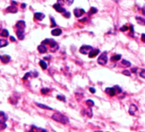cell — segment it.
I'll use <instances>...</instances> for the list:
<instances>
[{
	"instance_id": "6da1fadb",
	"label": "cell",
	"mask_w": 145,
	"mask_h": 132,
	"mask_svg": "<svg viewBox=\"0 0 145 132\" xmlns=\"http://www.w3.org/2000/svg\"><path fill=\"white\" fill-rule=\"evenodd\" d=\"M52 118L54 120H56V121L59 122V123L63 124H68V122H69V119H68V117H66L65 115L59 113H54V114L52 115Z\"/></svg>"
},
{
	"instance_id": "7a4b0ae2",
	"label": "cell",
	"mask_w": 145,
	"mask_h": 132,
	"mask_svg": "<svg viewBox=\"0 0 145 132\" xmlns=\"http://www.w3.org/2000/svg\"><path fill=\"white\" fill-rule=\"evenodd\" d=\"M97 62H98V64L102 65V66L107 64V62H108V56H107L106 53H102V54L98 57Z\"/></svg>"
},
{
	"instance_id": "3957f363",
	"label": "cell",
	"mask_w": 145,
	"mask_h": 132,
	"mask_svg": "<svg viewBox=\"0 0 145 132\" xmlns=\"http://www.w3.org/2000/svg\"><path fill=\"white\" fill-rule=\"evenodd\" d=\"M92 47L89 45H83L82 47L79 49V51H80L81 54H84V55H89V53L92 50Z\"/></svg>"
},
{
	"instance_id": "277c9868",
	"label": "cell",
	"mask_w": 145,
	"mask_h": 132,
	"mask_svg": "<svg viewBox=\"0 0 145 132\" xmlns=\"http://www.w3.org/2000/svg\"><path fill=\"white\" fill-rule=\"evenodd\" d=\"M42 44H49L51 48H54L56 47V46H57L56 41L53 39H51V38H47V39L44 40V41L42 42Z\"/></svg>"
},
{
	"instance_id": "5b68a950",
	"label": "cell",
	"mask_w": 145,
	"mask_h": 132,
	"mask_svg": "<svg viewBox=\"0 0 145 132\" xmlns=\"http://www.w3.org/2000/svg\"><path fill=\"white\" fill-rule=\"evenodd\" d=\"M16 26L17 27L18 30H23L25 31V28H26V23L24 21H19L16 22Z\"/></svg>"
},
{
	"instance_id": "8992f818",
	"label": "cell",
	"mask_w": 145,
	"mask_h": 132,
	"mask_svg": "<svg viewBox=\"0 0 145 132\" xmlns=\"http://www.w3.org/2000/svg\"><path fill=\"white\" fill-rule=\"evenodd\" d=\"M17 11H18V9L16 8V4H11L10 6H9V7L6 9V12L13 13V14H16V13H17Z\"/></svg>"
},
{
	"instance_id": "52a82bcc",
	"label": "cell",
	"mask_w": 145,
	"mask_h": 132,
	"mask_svg": "<svg viewBox=\"0 0 145 132\" xmlns=\"http://www.w3.org/2000/svg\"><path fill=\"white\" fill-rule=\"evenodd\" d=\"M74 13L76 17H80V16H82L85 12V10L83 9H79V8H77V9H75L74 10Z\"/></svg>"
},
{
	"instance_id": "ba28073f",
	"label": "cell",
	"mask_w": 145,
	"mask_h": 132,
	"mask_svg": "<svg viewBox=\"0 0 145 132\" xmlns=\"http://www.w3.org/2000/svg\"><path fill=\"white\" fill-rule=\"evenodd\" d=\"M10 60H11L10 56H8V55H4V56H0V61H2L3 63H4V64H6V63H9Z\"/></svg>"
},
{
	"instance_id": "9c48e42d",
	"label": "cell",
	"mask_w": 145,
	"mask_h": 132,
	"mask_svg": "<svg viewBox=\"0 0 145 132\" xmlns=\"http://www.w3.org/2000/svg\"><path fill=\"white\" fill-rule=\"evenodd\" d=\"M53 8H54V9L59 13H65V12H66V11H65V9L61 7L60 4H55L54 5H53Z\"/></svg>"
},
{
	"instance_id": "30bf717a",
	"label": "cell",
	"mask_w": 145,
	"mask_h": 132,
	"mask_svg": "<svg viewBox=\"0 0 145 132\" xmlns=\"http://www.w3.org/2000/svg\"><path fill=\"white\" fill-rule=\"evenodd\" d=\"M99 52H100V50L98 49H93L89 53L88 56H89L90 58H94V57H96L98 54H99Z\"/></svg>"
},
{
	"instance_id": "8fae6325",
	"label": "cell",
	"mask_w": 145,
	"mask_h": 132,
	"mask_svg": "<svg viewBox=\"0 0 145 132\" xmlns=\"http://www.w3.org/2000/svg\"><path fill=\"white\" fill-rule=\"evenodd\" d=\"M105 92L108 95H109L110 96H114V95L116 94V91L115 90H114V88H107V89L105 90Z\"/></svg>"
},
{
	"instance_id": "7c38bea8",
	"label": "cell",
	"mask_w": 145,
	"mask_h": 132,
	"mask_svg": "<svg viewBox=\"0 0 145 132\" xmlns=\"http://www.w3.org/2000/svg\"><path fill=\"white\" fill-rule=\"evenodd\" d=\"M44 17H45V16H44L43 13L37 12V13H35L34 14V18L36 20H38V21H42Z\"/></svg>"
},
{
	"instance_id": "4fadbf2b",
	"label": "cell",
	"mask_w": 145,
	"mask_h": 132,
	"mask_svg": "<svg viewBox=\"0 0 145 132\" xmlns=\"http://www.w3.org/2000/svg\"><path fill=\"white\" fill-rule=\"evenodd\" d=\"M8 119V116L4 113L0 111V123H5V121Z\"/></svg>"
},
{
	"instance_id": "5bb4252c",
	"label": "cell",
	"mask_w": 145,
	"mask_h": 132,
	"mask_svg": "<svg viewBox=\"0 0 145 132\" xmlns=\"http://www.w3.org/2000/svg\"><path fill=\"white\" fill-rule=\"evenodd\" d=\"M16 35H17L18 37V39L20 40L24 39L25 35H24V31H23V30H17V31H16Z\"/></svg>"
},
{
	"instance_id": "9a60e30c",
	"label": "cell",
	"mask_w": 145,
	"mask_h": 132,
	"mask_svg": "<svg viewBox=\"0 0 145 132\" xmlns=\"http://www.w3.org/2000/svg\"><path fill=\"white\" fill-rule=\"evenodd\" d=\"M38 50H39V52L41 53V54H44V53L47 52V48H46V46L44 45V44H40V45L38 47Z\"/></svg>"
},
{
	"instance_id": "2e32d148",
	"label": "cell",
	"mask_w": 145,
	"mask_h": 132,
	"mask_svg": "<svg viewBox=\"0 0 145 132\" xmlns=\"http://www.w3.org/2000/svg\"><path fill=\"white\" fill-rule=\"evenodd\" d=\"M136 110H137V107H136V105L131 104V106H130V109H129V113H130V114H131V115H135V113H136Z\"/></svg>"
},
{
	"instance_id": "e0dca14e",
	"label": "cell",
	"mask_w": 145,
	"mask_h": 132,
	"mask_svg": "<svg viewBox=\"0 0 145 132\" xmlns=\"http://www.w3.org/2000/svg\"><path fill=\"white\" fill-rule=\"evenodd\" d=\"M51 34L53 36H60L61 34V30L60 28H55L51 31Z\"/></svg>"
},
{
	"instance_id": "ac0fdd59",
	"label": "cell",
	"mask_w": 145,
	"mask_h": 132,
	"mask_svg": "<svg viewBox=\"0 0 145 132\" xmlns=\"http://www.w3.org/2000/svg\"><path fill=\"white\" fill-rule=\"evenodd\" d=\"M9 35V31H8L7 29H1L0 30V36L6 38V37H8Z\"/></svg>"
},
{
	"instance_id": "d6986e66",
	"label": "cell",
	"mask_w": 145,
	"mask_h": 132,
	"mask_svg": "<svg viewBox=\"0 0 145 132\" xmlns=\"http://www.w3.org/2000/svg\"><path fill=\"white\" fill-rule=\"evenodd\" d=\"M9 44V42L6 39H0V48L5 47Z\"/></svg>"
},
{
	"instance_id": "ffe728a7",
	"label": "cell",
	"mask_w": 145,
	"mask_h": 132,
	"mask_svg": "<svg viewBox=\"0 0 145 132\" xmlns=\"http://www.w3.org/2000/svg\"><path fill=\"white\" fill-rule=\"evenodd\" d=\"M136 20L137 21V22L139 23L140 25H143V26H145V19L142 17H136Z\"/></svg>"
},
{
	"instance_id": "44dd1931",
	"label": "cell",
	"mask_w": 145,
	"mask_h": 132,
	"mask_svg": "<svg viewBox=\"0 0 145 132\" xmlns=\"http://www.w3.org/2000/svg\"><path fill=\"white\" fill-rule=\"evenodd\" d=\"M36 105H37L38 107H39L43 108V109H47V110H52V108H51V107H48V106H45V105L40 104V103H36Z\"/></svg>"
},
{
	"instance_id": "7402d4cb",
	"label": "cell",
	"mask_w": 145,
	"mask_h": 132,
	"mask_svg": "<svg viewBox=\"0 0 145 132\" xmlns=\"http://www.w3.org/2000/svg\"><path fill=\"white\" fill-rule=\"evenodd\" d=\"M120 58H121L120 55H115V56H114L111 57V61H119V60H120Z\"/></svg>"
},
{
	"instance_id": "603a6c76",
	"label": "cell",
	"mask_w": 145,
	"mask_h": 132,
	"mask_svg": "<svg viewBox=\"0 0 145 132\" xmlns=\"http://www.w3.org/2000/svg\"><path fill=\"white\" fill-rule=\"evenodd\" d=\"M39 65H40V66L42 67V69L45 70L46 68H47V64H46V62L44 61H39Z\"/></svg>"
},
{
	"instance_id": "cb8c5ba5",
	"label": "cell",
	"mask_w": 145,
	"mask_h": 132,
	"mask_svg": "<svg viewBox=\"0 0 145 132\" xmlns=\"http://www.w3.org/2000/svg\"><path fill=\"white\" fill-rule=\"evenodd\" d=\"M86 105H87L89 107H91L94 106V101L92 100H87L86 101Z\"/></svg>"
},
{
	"instance_id": "d4e9b609",
	"label": "cell",
	"mask_w": 145,
	"mask_h": 132,
	"mask_svg": "<svg viewBox=\"0 0 145 132\" xmlns=\"http://www.w3.org/2000/svg\"><path fill=\"white\" fill-rule=\"evenodd\" d=\"M39 130H40V129L37 128L36 126H32L31 130H30L29 132H39Z\"/></svg>"
},
{
	"instance_id": "484cf974",
	"label": "cell",
	"mask_w": 145,
	"mask_h": 132,
	"mask_svg": "<svg viewBox=\"0 0 145 132\" xmlns=\"http://www.w3.org/2000/svg\"><path fill=\"white\" fill-rule=\"evenodd\" d=\"M96 12H97V9H96V8H94V7H91V9H90V11H89V15H93V14H95V13H96Z\"/></svg>"
},
{
	"instance_id": "4316f807",
	"label": "cell",
	"mask_w": 145,
	"mask_h": 132,
	"mask_svg": "<svg viewBox=\"0 0 145 132\" xmlns=\"http://www.w3.org/2000/svg\"><path fill=\"white\" fill-rule=\"evenodd\" d=\"M122 64L124 65L125 66H131V62L128 61H126V60H123Z\"/></svg>"
},
{
	"instance_id": "83f0119b",
	"label": "cell",
	"mask_w": 145,
	"mask_h": 132,
	"mask_svg": "<svg viewBox=\"0 0 145 132\" xmlns=\"http://www.w3.org/2000/svg\"><path fill=\"white\" fill-rule=\"evenodd\" d=\"M57 99L60 100V101H66V97L64 96H61V95H58L57 96Z\"/></svg>"
},
{
	"instance_id": "f1b7e54d",
	"label": "cell",
	"mask_w": 145,
	"mask_h": 132,
	"mask_svg": "<svg viewBox=\"0 0 145 132\" xmlns=\"http://www.w3.org/2000/svg\"><path fill=\"white\" fill-rule=\"evenodd\" d=\"M114 90H115V91H116L117 94H119V93L122 92V90H121L119 86H114Z\"/></svg>"
},
{
	"instance_id": "f546056e",
	"label": "cell",
	"mask_w": 145,
	"mask_h": 132,
	"mask_svg": "<svg viewBox=\"0 0 145 132\" xmlns=\"http://www.w3.org/2000/svg\"><path fill=\"white\" fill-rule=\"evenodd\" d=\"M49 92H50V89H48V88L41 90V93H42V94H44V95L47 94V93H49Z\"/></svg>"
},
{
	"instance_id": "4dcf8cb0",
	"label": "cell",
	"mask_w": 145,
	"mask_h": 132,
	"mask_svg": "<svg viewBox=\"0 0 145 132\" xmlns=\"http://www.w3.org/2000/svg\"><path fill=\"white\" fill-rule=\"evenodd\" d=\"M6 127H7V124H6L5 123H0V130H4Z\"/></svg>"
},
{
	"instance_id": "1f68e13d",
	"label": "cell",
	"mask_w": 145,
	"mask_h": 132,
	"mask_svg": "<svg viewBox=\"0 0 145 132\" xmlns=\"http://www.w3.org/2000/svg\"><path fill=\"white\" fill-rule=\"evenodd\" d=\"M51 27H54V26H56V23L55 22V20L53 17H51Z\"/></svg>"
},
{
	"instance_id": "d6a6232c",
	"label": "cell",
	"mask_w": 145,
	"mask_h": 132,
	"mask_svg": "<svg viewBox=\"0 0 145 132\" xmlns=\"http://www.w3.org/2000/svg\"><path fill=\"white\" fill-rule=\"evenodd\" d=\"M123 74L126 75V76H131V73H130L129 71H127V70H125V71L123 72Z\"/></svg>"
},
{
	"instance_id": "836d02e7",
	"label": "cell",
	"mask_w": 145,
	"mask_h": 132,
	"mask_svg": "<svg viewBox=\"0 0 145 132\" xmlns=\"http://www.w3.org/2000/svg\"><path fill=\"white\" fill-rule=\"evenodd\" d=\"M127 30H128L127 26H122V27L120 28V31L121 32H126V31H127Z\"/></svg>"
},
{
	"instance_id": "e575fe53",
	"label": "cell",
	"mask_w": 145,
	"mask_h": 132,
	"mask_svg": "<svg viewBox=\"0 0 145 132\" xmlns=\"http://www.w3.org/2000/svg\"><path fill=\"white\" fill-rule=\"evenodd\" d=\"M63 16H64L66 18H70V13L69 12H65V13H63Z\"/></svg>"
},
{
	"instance_id": "d590c367",
	"label": "cell",
	"mask_w": 145,
	"mask_h": 132,
	"mask_svg": "<svg viewBox=\"0 0 145 132\" xmlns=\"http://www.w3.org/2000/svg\"><path fill=\"white\" fill-rule=\"evenodd\" d=\"M140 76H141L142 78H145V70H143V71L141 72V73H140Z\"/></svg>"
},
{
	"instance_id": "8d00e7d4",
	"label": "cell",
	"mask_w": 145,
	"mask_h": 132,
	"mask_svg": "<svg viewBox=\"0 0 145 132\" xmlns=\"http://www.w3.org/2000/svg\"><path fill=\"white\" fill-rule=\"evenodd\" d=\"M89 91H91V93H93L94 94L95 92H96V90L94 89V88H92V87H90V89H89Z\"/></svg>"
},
{
	"instance_id": "74e56055",
	"label": "cell",
	"mask_w": 145,
	"mask_h": 132,
	"mask_svg": "<svg viewBox=\"0 0 145 132\" xmlns=\"http://www.w3.org/2000/svg\"><path fill=\"white\" fill-rule=\"evenodd\" d=\"M74 3V0H68V2H67V4H68V5H71L72 4Z\"/></svg>"
},
{
	"instance_id": "f35d334b",
	"label": "cell",
	"mask_w": 145,
	"mask_h": 132,
	"mask_svg": "<svg viewBox=\"0 0 145 132\" xmlns=\"http://www.w3.org/2000/svg\"><path fill=\"white\" fill-rule=\"evenodd\" d=\"M141 39H142V41L144 42V43H145V34H142Z\"/></svg>"
},
{
	"instance_id": "ab89813d",
	"label": "cell",
	"mask_w": 145,
	"mask_h": 132,
	"mask_svg": "<svg viewBox=\"0 0 145 132\" xmlns=\"http://www.w3.org/2000/svg\"><path fill=\"white\" fill-rule=\"evenodd\" d=\"M9 39H10L12 42H15V41H16V38H15L14 37H12V36H11L10 38H9Z\"/></svg>"
},
{
	"instance_id": "60d3db41",
	"label": "cell",
	"mask_w": 145,
	"mask_h": 132,
	"mask_svg": "<svg viewBox=\"0 0 145 132\" xmlns=\"http://www.w3.org/2000/svg\"><path fill=\"white\" fill-rule=\"evenodd\" d=\"M142 12H143V14L145 16V7H143V9H142Z\"/></svg>"
},
{
	"instance_id": "b9f144b4",
	"label": "cell",
	"mask_w": 145,
	"mask_h": 132,
	"mask_svg": "<svg viewBox=\"0 0 145 132\" xmlns=\"http://www.w3.org/2000/svg\"><path fill=\"white\" fill-rule=\"evenodd\" d=\"M26 4H21V7H22V9H24V8L26 7Z\"/></svg>"
},
{
	"instance_id": "7bdbcfd3",
	"label": "cell",
	"mask_w": 145,
	"mask_h": 132,
	"mask_svg": "<svg viewBox=\"0 0 145 132\" xmlns=\"http://www.w3.org/2000/svg\"><path fill=\"white\" fill-rule=\"evenodd\" d=\"M41 132H47V131H46L45 130H41Z\"/></svg>"
},
{
	"instance_id": "ee69618b",
	"label": "cell",
	"mask_w": 145,
	"mask_h": 132,
	"mask_svg": "<svg viewBox=\"0 0 145 132\" xmlns=\"http://www.w3.org/2000/svg\"><path fill=\"white\" fill-rule=\"evenodd\" d=\"M95 132H102V131H99V130H96V131H95Z\"/></svg>"
}]
</instances>
